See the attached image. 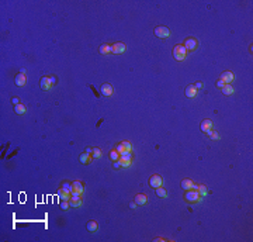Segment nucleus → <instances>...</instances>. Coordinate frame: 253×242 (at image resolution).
Wrapping results in <instances>:
<instances>
[{"label": "nucleus", "mask_w": 253, "mask_h": 242, "mask_svg": "<svg viewBox=\"0 0 253 242\" xmlns=\"http://www.w3.org/2000/svg\"><path fill=\"white\" fill-rule=\"evenodd\" d=\"M173 56H174L176 61H184V59H186V56H187V49L184 48L183 44L176 45L173 48Z\"/></svg>", "instance_id": "f257e3e1"}, {"label": "nucleus", "mask_w": 253, "mask_h": 242, "mask_svg": "<svg viewBox=\"0 0 253 242\" xmlns=\"http://www.w3.org/2000/svg\"><path fill=\"white\" fill-rule=\"evenodd\" d=\"M184 199L187 200L188 203H198V201H201V196H200V193L197 192V190H193V189H191V190H187Z\"/></svg>", "instance_id": "f03ea898"}, {"label": "nucleus", "mask_w": 253, "mask_h": 242, "mask_svg": "<svg viewBox=\"0 0 253 242\" xmlns=\"http://www.w3.org/2000/svg\"><path fill=\"white\" fill-rule=\"evenodd\" d=\"M155 35L157 38H167L170 35V30L167 27H165V26H159V27L155 28Z\"/></svg>", "instance_id": "7ed1b4c3"}, {"label": "nucleus", "mask_w": 253, "mask_h": 242, "mask_svg": "<svg viewBox=\"0 0 253 242\" xmlns=\"http://www.w3.org/2000/svg\"><path fill=\"white\" fill-rule=\"evenodd\" d=\"M72 187H73L72 196H82V194H83L84 186H83V183H82V182H79V180L73 182V183H72Z\"/></svg>", "instance_id": "20e7f679"}, {"label": "nucleus", "mask_w": 253, "mask_h": 242, "mask_svg": "<svg viewBox=\"0 0 253 242\" xmlns=\"http://www.w3.org/2000/svg\"><path fill=\"white\" fill-rule=\"evenodd\" d=\"M163 185V179H162L160 175H153V176L149 177V186L153 189H157L160 187V186Z\"/></svg>", "instance_id": "39448f33"}, {"label": "nucleus", "mask_w": 253, "mask_h": 242, "mask_svg": "<svg viewBox=\"0 0 253 242\" xmlns=\"http://www.w3.org/2000/svg\"><path fill=\"white\" fill-rule=\"evenodd\" d=\"M183 45H184V48L187 49V52L188 51H196L197 46H198V41H197L196 38H187L184 41Z\"/></svg>", "instance_id": "423d86ee"}, {"label": "nucleus", "mask_w": 253, "mask_h": 242, "mask_svg": "<svg viewBox=\"0 0 253 242\" xmlns=\"http://www.w3.org/2000/svg\"><path fill=\"white\" fill-rule=\"evenodd\" d=\"M221 80L225 83V85H231L232 83V80L235 79V75L231 70H225V72H222L221 73V77H219Z\"/></svg>", "instance_id": "0eeeda50"}, {"label": "nucleus", "mask_w": 253, "mask_h": 242, "mask_svg": "<svg viewBox=\"0 0 253 242\" xmlns=\"http://www.w3.org/2000/svg\"><path fill=\"white\" fill-rule=\"evenodd\" d=\"M111 46H113V54H115V55L124 54L125 49H126V46H125V44H124V43H115L114 45H111Z\"/></svg>", "instance_id": "6e6552de"}, {"label": "nucleus", "mask_w": 253, "mask_h": 242, "mask_svg": "<svg viewBox=\"0 0 253 242\" xmlns=\"http://www.w3.org/2000/svg\"><path fill=\"white\" fill-rule=\"evenodd\" d=\"M54 86V83H52V80H51V76H42L41 79V89L42 90H49L51 87Z\"/></svg>", "instance_id": "1a4fd4ad"}, {"label": "nucleus", "mask_w": 253, "mask_h": 242, "mask_svg": "<svg viewBox=\"0 0 253 242\" xmlns=\"http://www.w3.org/2000/svg\"><path fill=\"white\" fill-rule=\"evenodd\" d=\"M82 204H83L82 196H70V199H69V206H70V207H80Z\"/></svg>", "instance_id": "9d476101"}, {"label": "nucleus", "mask_w": 253, "mask_h": 242, "mask_svg": "<svg viewBox=\"0 0 253 242\" xmlns=\"http://www.w3.org/2000/svg\"><path fill=\"white\" fill-rule=\"evenodd\" d=\"M197 93H198V90L196 89L194 85H188L187 87H186V96L190 97V99H194V97L197 96Z\"/></svg>", "instance_id": "9b49d317"}, {"label": "nucleus", "mask_w": 253, "mask_h": 242, "mask_svg": "<svg viewBox=\"0 0 253 242\" xmlns=\"http://www.w3.org/2000/svg\"><path fill=\"white\" fill-rule=\"evenodd\" d=\"M27 83V76L24 75V73H19L17 76H15V85L17 86H25Z\"/></svg>", "instance_id": "f8f14e48"}, {"label": "nucleus", "mask_w": 253, "mask_h": 242, "mask_svg": "<svg viewBox=\"0 0 253 242\" xmlns=\"http://www.w3.org/2000/svg\"><path fill=\"white\" fill-rule=\"evenodd\" d=\"M101 93L104 96H111L113 94V86L110 83H103L101 85Z\"/></svg>", "instance_id": "ddd939ff"}, {"label": "nucleus", "mask_w": 253, "mask_h": 242, "mask_svg": "<svg viewBox=\"0 0 253 242\" xmlns=\"http://www.w3.org/2000/svg\"><path fill=\"white\" fill-rule=\"evenodd\" d=\"M200 128H201V131H203V132H207L208 130H211V128H212V121H211V120H203V121H201V125H200Z\"/></svg>", "instance_id": "4468645a"}, {"label": "nucleus", "mask_w": 253, "mask_h": 242, "mask_svg": "<svg viewBox=\"0 0 253 242\" xmlns=\"http://www.w3.org/2000/svg\"><path fill=\"white\" fill-rule=\"evenodd\" d=\"M86 227H87L89 232H93V234H94V232L99 230V224H97V221H94V220H90V221H87V225H86Z\"/></svg>", "instance_id": "2eb2a0df"}, {"label": "nucleus", "mask_w": 253, "mask_h": 242, "mask_svg": "<svg viewBox=\"0 0 253 242\" xmlns=\"http://www.w3.org/2000/svg\"><path fill=\"white\" fill-rule=\"evenodd\" d=\"M134 201L137 203V206H143V204H146V201H148V197H146L145 194H137Z\"/></svg>", "instance_id": "dca6fc26"}, {"label": "nucleus", "mask_w": 253, "mask_h": 242, "mask_svg": "<svg viewBox=\"0 0 253 242\" xmlns=\"http://www.w3.org/2000/svg\"><path fill=\"white\" fill-rule=\"evenodd\" d=\"M99 52H100V54H103V55H111L113 54V46L107 45V44H104V45L100 46Z\"/></svg>", "instance_id": "f3484780"}, {"label": "nucleus", "mask_w": 253, "mask_h": 242, "mask_svg": "<svg viewBox=\"0 0 253 242\" xmlns=\"http://www.w3.org/2000/svg\"><path fill=\"white\" fill-rule=\"evenodd\" d=\"M181 189L183 190H191L193 186H194V182L190 180V179H184V180H181Z\"/></svg>", "instance_id": "a211bd4d"}, {"label": "nucleus", "mask_w": 253, "mask_h": 242, "mask_svg": "<svg viewBox=\"0 0 253 242\" xmlns=\"http://www.w3.org/2000/svg\"><path fill=\"white\" fill-rule=\"evenodd\" d=\"M59 190H62V192H65V193H69V194H72V190H73V187H72V185H70L69 182H63L61 185V189Z\"/></svg>", "instance_id": "6ab92c4d"}, {"label": "nucleus", "mask_w": 253, "mask_h": 242, "mask_svg": "<svg viewBox=\"0 0 253 242\" xmlns=\"http://www.w3.org/2000/svg\"><path fill=\"white\" fill-rule=\"evenodd\" d=\"M92 154H87V152H83V154L79 156V161L82 162V163H89V162L92 161Z\"/></svg>", "instance_id": "aec40b11"}, {"label": "nucleus", "mask_w": 253, "mask_h": 242, "mask_svg": "<svg viewBox=\"0 0 253 242\" xmlns=\"http://www.w3.org/2000/svg\"><path fill=\"white\" fill-rule=\"evenodd\" d=\"M14 111L17 113V114H24V113L27 111V107L24 106V104H17V106H14Z\"/></svg>", "instance_id": "412c9836"}, {"label": "nucleus", "mask_w": 253, "mask_h": 242, "mask_svg": "<svg viewBox=\"0 0 253 242\" xmlns=\"http://www.w3.org/2000/svg\"><path fill=\"white\" fill-rule=\"evenodd\" d=\"M120 161H132V151L123 152V154H121V156H120Z\"/></svg>", "instance_id": "4be33fe9"}, {"label": "nucleus", "mask_w": 253, "mask_h": 242, "mask_svg": "<svg viewBox=\"0 0 253 242\" xmlns=\"http://www.w3.org/2000/svg\"><path fill=\"white\" fill-rule=\"evenodd\" d=\"M120 156H121V155L118 154V151L115 149V148H114V149H111V151H110V159H111L113 162L120 161Z\"/></svg>", "instance_id": "5701e85b"}, {"label": "nucleus", "mask_w": 253, "mask_h": 242, "mask_svg": "<svg viewBox=\"0 0 253 242\" xmlns=\"http://www.w3.org/2000/svg\"><path fill=\"white\" fill-rule=\"evenodd\" d=\"M222 90L224 94H226V96H229V94H234V87L231 85H224V87L221 89Z\"/></svg>", "instance_id": "b1692460"}, {"label": "nucleus", "mask_w": 253, "mask_h": 242, "mask_svg": "<svg viewBox=\"0 0 253 242\" xmlns=\"http://www.w3.org/2000/svg\"><path fill=\"white\" fill-rule=\"evenodd\" d=\"M205 134H207L211 139H219V138H221L218 132H217V131H212V130H208L207 132H205Z\"/></svg>", "instance_id": "393cba45"}, {"label": "nucleus", "mask_w": 253, "mask_h": 242, "mask_svg": "<svg viewBox=\"0 0 253 242\" xmlns=\"http://www.w3.org/2000/svg\"><path fill=\"white\" fill-rule=\"evenodd\" d=\"M156 196L166 199V197H167V192H166L165 189H163V187L160 186V187H157V189H156Z\"/></svg>", "instance_id": "a878e982"}, {"label": "nucleus", "mask_w": 253, "mask_h": 242, "mask_svg": "<svg viewBox=\"0 0 253 242\" xmlns=\"http://www.w3.org/2000/svg\"><path fill=\"white\" fill-rule=\"evenodd\" d=\"M197 192L200 193V196L201 197H204V196H207L208 194V189H207V186H200L198 185V190Z\"/></svg>", "instance_id": "bb28decb"}, {"label": "nucleus", "mask_w": 253, "mask_h": 242, "mask_svg": "<svg viewBox=\"0 0 253 242\" xmlns=\"http://www.w3.org/2000/svg\"><path fill=\"white\" fill-rule=\"evenodd\" d=\"M92 156L94 158V159H99V158H101V151H100V148H93Z\"/></svg>", "instance_id": "cd10ccee"}, {"label": "nucleus", "mask_w": 253, "mask_h": 242, "mask_svg": "<svg viewBox=\"0 0 253 242\" xmlns=\"http://www.w3.org/2000/svg\"><path fill=\"white\" fill-rule=\"evenodd\" d=\"M70 196H72V194H69V193H65V192H62V190H59V197H61L62 200H66V201H69Z\"/></svg>", "instance_id": "c85d7f7f"}, {"label": "nucleus", "mask_w": 253, "mask_h": 242, "mask_svg": "<svg viewBox=\"0 0 253 242\" xmlns=\"http://www.w3.org/2000/svg\"><path fill=\"white\" fill-rule=\"evenodd\" d=\"M123 146H124V149L126 151V152H128V151H132V146H131V142L130 141H123Z\"/></svg>", "instance_id": "c756f323"}, {"label": "nucleus", "mask_w": 253, "mask_h": 242, "mask_svg": "<svg viewBox=\"0 0 253 242\" xmlns=\"http://www.w3.org/2000/svg\"><path fill=\"white\" fill-rule=\"evenodd\" d=\"M61 208H62V210H68V208H69V201L63 200V201L61 203Z\"/></svg>", "instance_id": "7c9ffc66"}, {"label": "nucleus", "mask_w": 253, "mask_h": 242, "mask_svg": "<svg viewBox=\"0 0 253 242\" xmlns=\"http://www.w3.org/2000/svg\"><path fill=\"white\" fill-rule=\"evenodd\" d=\"M131 163H132V161H121V168H128V166H131Z\"/></svg>", "instance_id": "2f4dec72"}, {"label": "nucleus", "mask_w": 253, "mask_h": 242, "mask_svg": "<svg viewBox=\"0 0 253 242\" xmlns=\"http://www.w3.org/2000/svg\"><path fill=\"white\" fill-rule=\"evenodd\" d=\"M224 85H225V83H224V82L221 80V79H219V80H217V87L222 89V87H224Z\"/></svg>", "instance_id": "473e14b6"}, {"label": "nucleus", "mask_w": 253, "mask_h": 242, "mask_svg": "<svg viewBox=\"0 0 253 242\" xmlns=\"http://www.w3.org/2000/svg\"><path fill=\"white\" fill-rule=\"evenodd\" d=\"M121 168V161H115L114 162V169H120Z\"/></svg>", "instance_id": "72a5a7b5"}, {"label": "nucleus", "mask_w": 253, "mask_h": 242, "mask_svg": "<svg viewBox=\"0 0 253 242\" xmlns=\"http://www.w3.org/2000/svg\"><path fill=\"white\" fill-rule=\"evenodd\" d=\"M12 103L14 104V106H17V104H20V100H19V97H13V99H12Z\"/></svg>", "instance_id": "f704fd0d"}, {"label": "nucleus", "mask_w": 253, "mask_h": 242, "mask_svg": "<svg viewBox=\"0 0 253 242\" xmlns=\"http://www.w3.org/2000/svg\"><path fill=\"white\" fill-rule=\"evenodd\" d=\"M194 86H196V89L198 90V89H201V87H203V82H197V83H196Z\"/></svg>", "instance_id": "c9c22d12"}, {"label": "nucleus", "mask_w": 253, "mask_h": 242, "mask_svg": "<svg viewBox=\"0 0 253 242\" xmlns=\"http://www.w3.org/2000/svg\"><path fill=\"white\" fill-rule=\"evenodd\" d=\"M130 207H131V208H135V207H137V203H135V201H134V203H131V204H130Z\"/></svg>", "instance_id": "e433bc0d"}, {"label": "nucleus", "mask_w": 253, "mask_h": 242, "mask_svg": "<svg viewBox=\"0 0 253 242\" xmlns=\"http://www.w3.org/2000/svg\"><path fill=\"white\" fill-rule=\"evenodd\" d=\"M86 152H87V154H92L93 149H92V148H87V149H86Z\"/></svg>", "instance_id": "4c0bfd02"}]
</instances>
